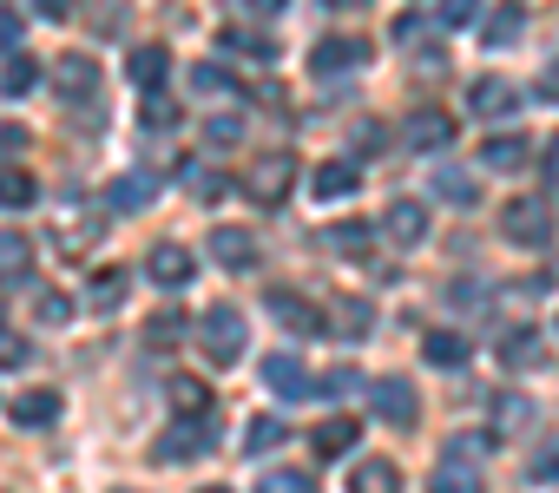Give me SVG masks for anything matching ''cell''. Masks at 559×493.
<instances>
[{
  "mask_svg": "<svg viewBox=\"0 0 559 493\" xmlns=\"http://www.w3.org/2000/svg\"><path fill=\"white\" fill-rule=\"evenodd\" d=\"M165 395H171V408H178L185 421H191V414H211V388H204L198 375H171V382H165Z\"/></svg>",
  "mask_w": 559,
  "mask_h": 493,
  "instance_id": "cell-24",
  "label": "cell"
},
{
  "mask_svg": "<svg viewBox=\"0 0 559 493\" xmlns=\"http://www.w3.org/2000/svg\"><path fill=\"white\" fill-rule=\"evenodd\" d=\"M243 8H250L257 21H276V14H284V0H243Z\"/></svg>",
  "mask_w": 559,
  "mask_h": 493,
  "instance_id": "cell-50",
  "label": "cell"
},
{
  "mask_svg": "<svg viewBox=\"0 0 559 493\" xmlns=\"http://www.w3.org/2000/svg\"><path fill=\"white\" fill-rule=\"evenodd\" d=\"M382 145H389V132H382L376 119H362V125H356V152H382Z\"/></svg>",
  "mask_w": 559,
  "mask_h": 493,
  "instance_id": "cell-45",
  "label": "cell"
},
{
  "mask_svg": "<svg viewBox=\"0 0 559 493\" xmlns=\"http://www.w3.org/2000/svg\"><path fill=\"white\" fill-rule=\"evenodd\" d=\"M421 356H428V362H435V369H461V362H467V356H474V342H467V336H461V329H435V336H428V342H421Z\"/></svg>",
  "mask_w": 559,
  "mask_h": 493,
  "instance_id": "cell-22",
  "label": "cell"
},
{
  "mask_svg": "<svg viewBox=\"0 0 559 493\" xmlns=\"http://www.w3.org/2000/svg\"><path fill=\"white\" fill-rule=\"evenodd\" d=\"M224 40H230L237 53H250V60H276V40H263V34H243V27H230Z\"/></svg>",
  "mask_w": 559,
  "mask_h": 493,
  "instance_id": "cell-36",
  "label": "cell"
},
{
  "mask_svg": "<svg viewBox=\"0 0 559 493\" xmlns=\"http://www.w3.org/2000/svg\"><path fill=\"white\" fill-rule=\"evenodd\" d=\"M270 447H284V421H276V414H250V428H243V454L257 460V454H270Z\"/></svg>",
  "mask_w": 559,
  "mask_h": 493,
  "instance_id": "cell-26",
  "label": "cell"
},
{
  "mask_svg": "<svg viewBox=\"0 0 559 493\" xmlns=\"http://www.w3.org/2000/svg\"><path fill=\"white\" fill-rule=\"evenodd\" d=\"M165 125H171V106H165V99H152V93H145V132H165Z\"/></svg>",
  "mask_w": 559,
  "mask_h": 493,
  "instance_id": "cell-47",
  "label": "cell"
},
{
  "mask_svg": "<svg viewBox=\"0 0 559 493\" xmlns=\"http://www.w3.org/2000/svg\"><path fill=\"white\" fill-rule=\"evenodd\" d=\"M526 473H533V480H559V441H552V447H539V454L526 460Z\"/></svg>",
  "mask_w": 559,
  "mask_h": 493,
  "instance_id": "cell-43",
  "label": "cell"
},
{
  "mask_svg": "<svg viewBox=\"0 0 559 493\" xmlns=\"http://www.w3.org/2000/svg\"><path fill=\"white\" fill-rule=\"evenodd\" d=\"M428 486H435V493H487L480 467H474V460H467L461 447H454V454H448V460L435 467V480H428Z\"/></svg>",
  "mask_w": 559,
  "mask_h": 493,
  "instance_id": "cell-12",
  "label": "cell"
},
{
  "mask_svg": "<svg viewBox=\"0 0 559 493\" xmlns=\"http://www.w3.org/2000/svg\"><path fill=\"white\" fill-rule=\"evenodd\" d=\"M145 270H152L158 290H185V284H191V251H185V243H152Z\"/></svg>",
  "mask_w": 559,
  "mask_h": 493,
  "instance_id": "cell-10",
  "label": "cell"
},
{
  "mask_svg": "<svg viewBox=\"0 0 559 493\" xmlns=\"http://www.w3.org/2000/svg\"><path fill=\"white\" fill-rule=\"evenodd\" d=\"M533 421V401L526 395H500V434H520Z\"/></svg>",
  "mask_w": 559,
  "mask_h": 493,
  "instance_id": "cell-35",
  "label": "cell"
},
{
  "mask_svg": "<svg viewBox=\"0 0 559 493\" xmlns=\"http://www.w3.org/2000/svg\"><path fill=\"white\" fill-rule=\"evenodd\" d=\"M40 197V184L27 178V171H0V204H14V211H27Z\"/></svg>",
  "mask_w": 559,
  "mask_h": 493,
  "instance_id": "cell-32",
  "label": "cell"
},
{
  "mask_svg": "<svg viewBox=\"0 0 559 493\" xmlns=\"http://www.w3.org/2000/svg\"><path fill=\"white\" fill-rule=\"evenodd\" d=\"M448 139H454V119H448V112H435V106H428V112H415V119H408V145H415V152H441Z\"/></svg>",
  "mask_w": 559,
  "mask_h": 493,
  "instance_id": "cell-18",
  "label": "cell"
},
{
  "mask_svg": "<svg viewBox=\"0 0 559 493\" xmlns=\"http://www.w3.org/2000/svg\"><path fill=\"white\" fill-rule=\"evenodd\" d=\"M330 251H343V257H362L369 243H376V224H330Z\"/></svg>",
  "mask_w": 559,
  "mask_h": 493,
  "instance_id": "cell-27",
  "label": "cell"
},
{
  "mask_svg": "<svg viewBox=\"0 0 559 493\" xmlns=\"http://www.w3.org/2000/svg\"><path fill=\"white\" fill-rule=\"evenodd\" d=\"M204 139H211V145H237V139H243V119H237V112H211V119H204Z\"/></svg>",
  "mask_w": 559,
  "mask_h": 493,
  "instance_id": "cell-34",
  "label": "cell"
},
{
  "mask_svg": "<svg viewBox=\"0 0 559 493\" xmlns=\"http://www.w3.org/2000/svg\"><path fill=\"white\" fill-rule=\"evenodd\" d=\"M178 329H185V316H178V310H165V316H152V323H145V342H178Z\"/></svg>",
  "mask_w": 559,
  "mask_h": 493,
  "instance_id": "cell-42",
  "label": "cell"
},
{
  "mask_svg": "<svg viewBox=\"0 0 559 493\" xmlns=\"http://www.w3.org/2000/svg\"><path fill=\"white\" fill-rule=\"evenodd\" d=\"M40 86V67L27 60V53H14L8 67H0V93H8V99H21V93H34Z\"/></svg>",
  "mask_w": 559,
  "mask_h": 493,
  "instance_id": "cell-29",
  "label": "cell"
},
{
  "mask_svg": "<svg viewBox=\"0 0 559 493\" xmlns=\"http://www.w3.org/2000/svg\"><path fill=\"white\" fill-rule=\"evenodd\" d=\"M513 106H520V86L500 80V73H487V80L467 86V112H480V119H500V112H513Z\"/></svg>",
  "mask_w": 559,
  "mask_h": 493,
  "instance_id": "cell-9",
  "label": "cell"
},
{
  "mask_svg": "<svg viewBox=\"0 0 559 493\" xmlns=\"http://www.w3.org/2000/svg\"><path fill=\"white\" fill-rule=\"evenodd\" d=\"M14 47H21V21L0 8V53H14Z\"/></svg>",
  "mask_w": 559,
  "mask_h": 493,
  "instance_id": "cell-48",
  "label": "cell"
},
{
  "mask_svg": "<svg viewBox=\"0 0 559 493\" xmlns=\"http://www.w3.org/2000/svg\"><path fill=\"white\" fill-rule=\"evenodd\" d=\"M217 447V428H211V414H191V421H178L171 434H165V460H198V454H211Z\"/></svg>",
  "mask_w": 559,
  "mask_h": 493,
  "instance_id": "cell-7",
  "label": "cell"
},
{
  "mask_svg": "<svg viewBox=\"0 0 559 493\" xmlns=\"http://www.w3.org/2000/svg\"><path fill=\"white\" fill-rule=\"evenodd\" d=\"M263 310H270L276 323H284V329H297V336H330V316H323L310 297L284 290V284H276V290H263Z\"/></svg>",
  "mask_w": 559,
  "mask_h": 493,
  "instance_id": "cell-3",
  "label": "cell"
},
{
  "mask_svg": "<svg viewBox=\"0 0 559 493\" xmlns=\"http://www.w3.org/2000/svg\"><path fill=\"white\" fill-rule=\"evenodd\" d=\"M86 303H93L99 316H112V310L126 303V270H99V277L86 284Z\"/></svg>",
  "mask_w": 559,
  "mask_h": 493,
  "instance_id": "cell-25",
  "label": "cell"
},
{
  "mask_svg": "<svg viewBox=\"0 0 559 493\" xmlns=\"http://www.w3.org/2000/svg\"><path fill=\"white\" fill-rule=\"evenodd\" d=\"M198 342H204V356H211L217 369H230V362L243 356V310H237V303H211L204 323H198Z\"/></svg>",
  "mask_w": 559,
  "mask_h": 493,
  "instance_id": "cell-1",
  "label": "cell"
},
{
  "mask_svg": "<svg viewBox=\"0 0 559 493\" xmlns=\"http://www.w3.org/2000/svg\"><path fill=\"white\" fill-rule=\"evenodd\" d=\"M349 67H369V40L336 34V40H317L310 47V73H349Z\"/></svg>",
  "mask_w": 559,
  "mask_h": 493,
  "instance_id": "cell-5",
  "label": "cell"
},
{
  "mask_svg": "<svg viewBox=\"0 0 559 493\" xmlns=\"http://www.w3.org/2000/svg\"><path fill=\"white\" fill-rule=\"evenodd\" d=\"M191 191H198V197H224L230 184H224L217 171H204V165H198V171H191Z\"/></svg>",
  "mask_w": 559,
  "mask_h": 493,
  "instance_id": "cell-46",
  "label": "cell"
},
{
  "mask_svg": "<svg viewBox=\"0 0 559 493\" xmlns=\"http://www.w3.org/2000/svg\"><path fill=\"white\" fill-rule=\"evenodd\" d=\"M198 493H230V486H198Z\"/></svg>",
  "mask_w": 559,
  "mask_h": 493,
  "instance_id": "cell-55",
  "label": "cell"
},
{
  "mask_svg": "<svg viewBox=\"0 0 559 493\" xmlns=\"http://www.w3.org/2000/svg\"><path fill=\"white\" fill-rule=\"evenodd\" d=\"M21 362H27V342L14 329H0V369H21Z\"/></svg>",
  "mask_w": 559,
  "mask_h": 493,
  "instance_id": "cell-44",
  "label": "cell"
},
{
  "mask_svg": "<svg viewBox=\"0 0 559 493\" xmlns=\"http://www.w3.org/2000/svg\"><path fill=\"white\" fill-rule=\"evenodd\" d=\"M546 178H559V139L546 145Z\"/></svg>",
  "mask_w": 559,
  "mask_h": 493,
  "instance_id": "cell-53",
  "label": "cell"
},
{
  "mask_svg": "<svg viewBox=\"0 0 559 493\" xmlns=\"http://www.w3.org/2000/svg\"><path fill=\"white\" fill-rule=\"evenodd\" d=\"M34 270V243L21 230H0V284H27Z\"/></svg>",
  "mask_w": 559,
  "mask_h": 493,
  "instance_id": "cell-16",
  "label": "cell"
},
{
  "mask_svg": "<svg viewBox=\"0 0 559 493\" xmlns=\"http://www.w3.org/2000/svg\"><path fill=\"white\" fill-rule=\"evenodd\" d=\"M500 362H507V369H533V362H539V342H533V329H513V336L500 342Z\"/></svg>",
  "mask_w": 559,
  "mask_h": 493,
  "instance_id": "cell-31",
  "label": "cell"
},
{
  "mask_svg": "<svg viewBox=\"0 0 559 493\" xmlns=\"http://www.w3.org/2000/svg\"><path fill=\"white\" fill-rule=\"evenodd\" d=\"M73 8H80V0H40V14H47V21H67Z\"/></svg>",
  "mask_w": 559,
  "mask_h": 493,
  "instance_id": "cell-51",
  "label": "cell"
},
{
  "mask_svg": "<svg viewBox=\"0 0 559 493\" xmlns=\"http://www.w3.org/2000/svg\"><path fill=\"white\" fill-rule=\"evenodd\" d=\"M369 401H376V414H382L389 428H415V414H421L415 388H408V382H395V375H382V382L369 388Z\"/></svg>",
  "mask_w": 559,
  "mask_h": 493,
  "instance_id": "cell-6",
  "label": "cell"
},
{
  "mask_svg": "<svg viewBox=\"0 0 559 493\" xmlns=\"http://www.w3.org/2000/svg\"><path fill=\"white\" fill-rule=\"evenodd\" d=\"M356 434H362V428H356V421H349V414H330V421H323V428H317V434H310V454H317V460H343V454H349V441H356Z\"/></svg>",
  "mask_w": 559,
  "mask_h": 493,
  "instance_id": "cell-15",
  "label": "cell"
},
{
  "mask_svg": "<svg viewBox=\"0 0 559 493\" xmlns=\"http://www.w3.org/2000/svg\"><path fill=\"white\" fill-rule=\"evenodd\" d=\"M520 27H526V8H520V0H507V8L493 14V27H487V47H507V40H520Z\"/></svg>",
  "mask_w": 559,
  "mask_h": 493,
  "instance_id": "cell-30",
  "label": "cell"
},
{
  "mask_svg": "<svg viewBox=\"0 0 559 493\" xmlns=\"http://www.w3.org/2000/svg\"><path fill=\"white\" fill-rule=\"evenodd\" d=\"M349 493H402V467L395 460H362L349 473Z\"/></svg>",
  "mask_w": 559,
  "mask_h": 493,
  "instance_id": "cell-23",
  "label": "cell"
},
{
  "mask_svg": "<svg viewBox=\"0 0 559 493\" xmlns=\"http://www.w3.org/2000/svg\"><path fill=\"white\" fill-rule=\"evenodd\" d=\"M152 197H158V178H145V171H126V178L106 184V204H112V211H139V204H152Z\"/></svg>",
  "mask_w": 559,
  "mask_h": 493,
  "instance_id": "cell-19",
  "label": "cell"
},
{
  "mask_svg": "<svg viewBox=\"0 0 559 493\" xmlns=\"http://www.w3.org/2000/svg\"><path fill=\"white\" fill-rule=\"evenodd\" d=\"M34 316H40V323H47V329H60V323H67V316H73V303H67V297H53V290H47V297H40V303H34Z\"/></svg>",
  "mask_w": 559,
  "mask_h": 493,
  "instance_id": "cell-41",
  "label": "cell"
},
{
  "mask_svg": "<svg viewBox=\"0 0 559 493\" xmlns=\"http://www.w3.org/2000/svg\"><path fill=\"white\" fill-rule=\"evenodd\" d=\"M480 165L487 171H520L526 165V139H487L480 145Z\"/></svg>",
  "mask_w": 559,
  "mask_h": 493,
  "instance_id": "cell-28",
  "label": "cell"
},
{
  "mask_svg": "<svg viewBox=\"0 0 559 493\" xmlns=\"http://www.w3.org/2000/svg\"><path fill=\"white\" fill-rule=\"evenodd\" d=\"M474 14H480V0H441V8H435L441 27H474Z\"/></svg>",
  "mask_w": 559,
  "mask_h": 493,
  "instance_id": "cell-39",
  "label": "cell"
},
{
  "mask_svg": "<svg viewBox=\"0 0 559 493\" xmlns=\"http://www.w3.org/2000/svg\"><path fill=\"white\" fill-rule=\"evenodd\" d=\"M8 414H14L21 428H53V421H60V395H53V388H27V395L8 401Z\"/></svg>",
  "mask_w": 559,
  "mask_h": 493,
  "instance_id": "cell-14",
  "label": "cell"
},
{
  "mask_svg": "<svg viewBox=\"0 0 559 493\" xmlns=\"http://www.w3.org/2000/svg\"><path fill=\"white\" fill-rule=\"evenodd\" d=\"M500 230H507L513 243H526V251H539V243L552 237V211H546V197H513L507 217H500Z\"/></svg>",
  "mask_w": 559,
  "mask_h": 493,
  "instance_id": "cell-4",
  "label": "cell"
},
{
  "mask_svg": "<svg viewBox=\"0 0 559 493\" xmlns=\"http://www.w3.org/2000/svg\"><path fill=\"white\" fill-rule=\"evenodd\" d=\"M257 493H310V473H290V467L284 473H263Z\"/></svg>",
  "mask_w": 559,
  "mask_h": 493,
  "instance_id": "cell-40",
  "label": "cell"
},
{
  "mask_svg": "<svg viewBox=\"0 0 559 493\" xmlns=\"http://www.w3.org/2000/svg\"><path fill=\"white\" fill-rule=\"evenodd\" d=\"M211 257L224 264V270H257V237L250 230H211Z\"/></svg>",
  "mask_w": 559,
  "mask_h": 493,
  "instance_id": "cell-11",
  "label": "cell"
},
{
  "mask_svg": "<svg viewBox=\"0 0 559 493\" xmlns=\"http://www.w3.org/2000/svg\"><path fill=\"white\" fill-rule=\"evenodd\" d=\"M336 316H343V329H349V336H369V323H376V310H369V303H356V297H343V303H336Z\"/></svg>",
  "mask_w": 559,
  "mask_h": 493,
  "instance_id": "cell-38",
  "label": "cell"
},
{
  "mask_svg": "<svg viewBox=\"0 0 559 493\" xmlns=\"http://www.w3.org/2000/svg\"><path fill=\"white\" fill-rule=\"evenodd\" d=\"M53 86H60L67 99H86V93L99 86V73H93V60H86V53H67V60L53 67Z\"/></svg>",
  "mask_w": 559,
  "mask_h": 493,
  "instance_id": "cell-21",
  "label": "cell"
},
{
  "mask_svg": "<svg viewBox=\"0 0 559 493\" xmlns=\"http://www.w3.org/2000/svg\"><path fill=\"white\" fill-rule=\"evenodd\" d=\"M343 388H356V369H330V375H323V388H317V395H343Z\"/></svg>",
  "mask_w": 559,
  "mask_h": 493,
  "instance_id": "cell-49",
  "label": "cell"
},
{
  "mask_svg": "<svg viewBox=\"0 0 559 493\" xmlns=\"http://www.w3.org/2000/svg\"><path fill=\"white\" fill-rule=\"evenodd\" d=\"M435 191H441L448 204H480V184H474L467 171H441V178H435Z\"/></svg>",
  "mask_w": 559,
  "mask_h": 493,
  "instance_id": "cell-33",
  "label": "cell"
},
{
  "mask_svg": "<svg viewBox=\"0 0 559 493\" xmlns=\"http://www.w3.org/2000/svg\"><path fill=\"white\" fill-rule=\"evenodd\" d=\"M539 99H559V60L546 67V80H539Z\"/></svg>",
  "mask_w": 559,
  "mask_h": 493,
  "instance_id": "cell-52",
  "label": "cell"
},
{
  "mask_svg": "<svg viewBox=\"0 0 559 493\" xmlns=\"http://www.w3.org/2000/svg\"><path fill=\"white\" fill-rule=\"evenodd\" d=\"M126 67H132V80H139L145 93H158V86H165V73H171V53L152 40V47H132V60H126Z\"/></svg>",
  "mask_w": 559,
  "mask_h": 493,
  "instance_id": "cell-20",
  "label": "cell"
},
{
  "mask_svg": "<svg viewBox=\"0 0 559 493\" xmlns=\"http://www.w3.org/2000/svg\"><path fill=\"white\" fill-rule=\"evenodd\" d=\"M290 184H297V158H290V152H263V158L250 165V178H243V191H250L257 204H284Z\"/></svg>",
  "mask_w": 559,
  "mask_h": 493,
  "instance_id": "cell-2",
  "label": "cell"
},
{
  "mask_svg": "<svg viewBox=\"0 0 559 493\" xmlns=\"http://www.w3.org/2000/svg\"><path fill=\"white\" fill-rule=\"evenodd\" d=\"M382 230L402 243V251H415V243L428 237V204H415V197H395V204L382 211Z\"/></svg>",
  "mask_w": 559,
  "mask_h": 493,
  "instance_id": "cell-8",
  "label": "cell"
},
{
  "mask_svg": "<svg viewBox=\"0 0 559 493\" xmlns=\"http://www.w3.org/2000/svg\"><path fill=\"white\" fill-rule=\"evenodd\" d=\"M263 382H270L276 395H290V401H297V395H310V375H304V362H297V356H263Z\"/></svg>",
  "mask_w": 559,
  "mask_h": 493,
  "instance_id": "cell-17",
  "label": "cell"
},
{
  "mask_svg": "<svg viewBox=\"0 0 559 493\" xmlns=\"http://www.w3.org/2000/svg\"><path fill=\"white\" fill-rule=\"evenodd\" d=\"M330 8H369V0H330Z\"/></svg>",
  "mask_w": 559,
  "mask_h": 493,
  "instance_id": "cell-54",
  "label": "cell"
},
{
  "mask_svg": "<svg viewBox=\"0 0 559 493\" xmlns=\"http://www.w3.org/2000/svg\"><path fill=\"white\" fill-rule=\"evenodd\" d=\"M356 184H362L356 158H330V165H317V171H310V197H349Z\"/></svg>",
  "mask_w": 559,
  "mask_h": 493,
  "instance_id": "cell-13",
  "label": "cell"
},
{
  "mask_svg": "<svg viewBox=\"0 0 559 493\" xmlns=\"http://www.w3.org/2000/svg\"><path fill=\"white\" fill-rule=\"evenodd\" d=\"M191 93H198V99H204V93H230V73L198 60V67H191Z\"/></svg>",
  "mask_w": 559,
  "mask_h": 493,
  "instance_id": "cell-37",
  "label": "cell"
}]
</instances>
